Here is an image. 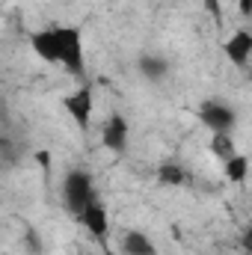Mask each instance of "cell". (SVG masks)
I'll return each mask as SVG.
<instances>
[{
	"mask_svg": "<svg viewBox=\"0 0 252 255\" xmlns=\"http://www.w3.org/2000/svg\"><path fill=\"white\" fill-rule=\"evenodd\" d=\"M36 163H39L45 172H51V163H54V160H51V151H45V148H42V151H36Z\"/></svg>",
	"mask_w": 252,
	"mask_h": 255,
	"instance_id": "obj_15",
	"label": "cell"
},
{
	"mask_svg": "<svg viewBox=\"0 0 252 255\" xmlns=\"http://www.w3.org/2000/svg\"><path fill=\"white\" fill-rule=\"evenodd\" d=\"M238 12H241L244 18H252V0H241V3H238Z\"/></svg>",
	"mask_w": 252,
	"mask_h": 255,
	"instance_id": "obj_17",
	"label": "cell"
},
{
	"mask_svg": "<svg viewBox=\"0 0 252 255\" xmlns=\"http://www.w3.org/2000/svg\"><path fill=\"white\" fill-rule=\"evenodd\" d=\"M199 122L208 128L211 133H232L238 125V110L220 98H208L199 107Z\"/></svg>",
	"mask_w": 252,
	"mask_h": 255,
	"instance_id": "obj_2",
	"label": "cell"
},
{
	"mask_svg": "<svg viewBox=\"0 0 252 255\" xmlns=\"http://www.w3.org/2000/svg\"><path fill=\"white\" fill-rule=\"evenodd\" d=\"M119 250L125 255H157L154 241L145 232H139V229H127L122 235V241H119Z\"/></svg>",
	"mask_w": 252,
	"mask_h": 255,
	"instance_id": "obj_9",
	"label": "cell"
},
{
	"mask_svg": "<svg viewBox=\"0 0 252 255\" xmlns=\"http://www.w3.org/2000/svg\"><path fill=\"white\" fill-rule=\"evenodd\" d=\"M30 48L33 54L48 65H60L63 63V42H60V30L57 27H45L30 33Z\"/></svg>",
	"mask_w": 252,
	"mask_h": 255,
	"instance_id": "obj_5",
	"label": "cell"
},
{
	"mask_svg": "<svg viewBox=\"0 0 252 255\" xmlns=\"http://www.w3.org/2000/svg\"><path fill=\"white\" fill-rule=\"evenodd\" d=\"M241 250H244L247 255H252V226H247L244 235H241Z\"/></svg>",
	"mask_w": 252,
	"mask_h": 255,
	"instance_id": "obj_14",
	"label": "cell"
},
{
	"mask_svg": "<svg viewBox=\"0 0 252 255\" xmlns=\"http://www.w3.org/2000/svg\"><path fill=\"white\" fill-rule=\"evenodd\" d=\"M101 255H125V253H122V250H113V247L104 241V244H101Z\"/></svg>",
	"mask_w": 252,
	"mask_h": 255,
	"instance_id": "obj_18",
	"label": "cell"
},
{
	"mask_svg": "<svg viewBox=\"0 0 252 255\" xmlns=\"http://www.w3.org/2000/svg\"><path fill=\"white\" fill-rule=\"evenodd\" d=\"M139 74L145 80H151V83H160L169 74V63L163 57H157V54H142L139 57Z\"/></svg>",
	"mask_w": 252,
	"mask_h": 255,
	"instance_id": "obj_10",
	"label": "cell"
},
{
	"mask_svg": "<svg viewBox=\"0 0 252 255\" xmlns=\"http://www.w3.org/2000/svg\"><path fill=\"white\" fill-rule=\"evenodd\" d=\"M63 107L80 130H89L92 113H95V92H92V83H83V86H77L71 95H65Z\"/></svg>",
	"mask_w": 252,
	"mask_h": 255,
	"instance_id": "obj_4",
	"label": "cell"
},
{
	"mask_svg": "<svg viewBox=\"0 0 252 255\" xmlns=\"http://www.w3.org/2000/svg\"><path fill=\"white\" fill-rule=\"evenodd\" d=\"M77 220L83 223V229H86L98 244H104V241H107V232H110V214H107V208L98 202V196L83 208V214H80Z\"/></svg>",
	"mask_w": 252,
	"mask_h": 255,
	"instance_id": "obj_7",
	"label": "cell"
},
{
	"mask_svg": "<svg viewBox=\"0 0 252 255\" xmlns=\"http://www.w3.org/2000/svg\"><path fill=\"white\" fill-rule=\"evenodd\" d=\"M60 199H63V208L71 217H80L83 208L95 199L92 175L86 169H68L63 178V187H60Z\"/></svg>",
	"mask_w": 252,
	"mask_h": 255,
	"instance_id": "obj_1",
	"label": "cell"
},
{
	"mask_svg": "<svg viewBox=\"0 0 252 255\" xmlns=\"http://www.w3.org/2000/svg\"><path fill=\"white\" fill-rule=\"evenodd\" d=\"M223 54H226L229 63L238 65V68L250 65V60H252V30H238V33H232V36L223 42Z\"/></svg>",
	"mask_w": 252,
	"mask_h": 255,
	"instance_id": "obj_8",
	"label": "cell"
},
{
	"mask_svg": "<svg viewBox=\"0 0 252 255\" xmlns=\"http://www.w3.org/2000/svg\"><path fill=\"white\" fill-rule=\"evenodd\" d=\"M223 175H226L229 184H244V181L250 178V157L238 151L235 157H229V160L223 163Z\"/></svg>",
	"mask_w": 252,
	"mask_h": 255,
	"instance_id": "obj_11",
	"label": "cell"
},
{
	"mask_svg": "<svg viewBox=\"0 0 252 255\" xmlns=\"http://www.w3.org/2000/svg\"><path fill=\"white\" fill-rule=\"evenodd\" d=\"M127 142H130V125L122 113H113L107 116V122L101 125V145L113 154H122L127 151Z\"/></svg>",
	"mask_w": 252,
	"mask_h": 255,
	"instance_id": "obj_6",
	"label": "cell"
},
{
	"mask_svg": "<svg viewBox=\"0 0 252 255\" xmlns=\"http://www.w3.org/2000/svg\"><path fill=\"white\" fill-rule=\"evenodd\" d=\"M208 148H211V154H214V157H220L223 163H226L229 157H235V154H238V145H235V136H232V133H211Z\"/></svg>",
	"mask_w": 252,
	"mask_h": 255,
	"instance_id": "obj_12",
	"label": "cell"
},
{
	"mask_svg": "<svg viewBox=\"0 0 252 255\" xmlns=\"http://www.w3.org/2000/svg\"><path fill=\"white\" fill-rule=\"evenodd\" d=\"M202 3H205V9H208L214 18H220V15H223V6H220V0H202Z\"/></svg>",
	"mask_w": 252,
	"mask_h": 255,
	"instance_id": "obj_16",
	"label": "cell"
},
{
	"mask_svg": "<svg viewBox=\"0 0 252 255\" xmlns=\"http://www.w3.org/2000/svg\"><path fill=\"white\" fill-rule=\"evenodd\" d=\"M60 30V42H63V68L74 77H83L86 60H83V33L80 27H57Z\"/></svg>",
	"mask_w": 252,
	"mask_h": 255,
	"instance_id": "obj_3",
	"label": "cell"
},
{
	"mask_svg": "<svg viewBox=\"0 0 252 255\" xmlns=\"http://www.w3.org/2000/svg\"><path fill=\"white\" fill-rule=\"evenodd\" d=\"M187 181V172H184V166H178V163H160L157 166V184H163V187H181Z\"/></svg>",
	"mask_w": 252,
	"mask_h": 255,
	"instance_id": "obj_13",
	"label": "cell"
}]
</instances>
